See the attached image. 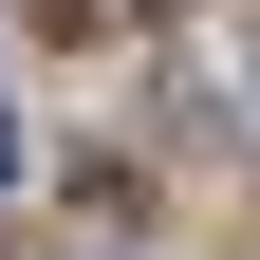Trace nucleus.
<instances>
[{"label":"nucleus","mask_w":260,"mask_h":260,"mask_svg":"<svg viewBox=\"0 0 260 260\" xmlns=\"http://www.w3.org/2000/svg\"><path fill=\"white\" fill-rule=\"evenodd\" d=\"M0 186H19V112H0Z\"/></svg>","instance_id":"f03ea898"},{"label":"nucleus","mask_w":260,"mask_h":260,"mask_svg":"<svg viewBox=\"0 0 260 260\" xmlns=\"http://www.w3.org/2000/svg\"><path fill=\"white\" fill-rule=\"evenodd\" d=\"M56 19H168V0H56Z\"/></svg>","instance_id":"f257e3e1"}]
</instances>
